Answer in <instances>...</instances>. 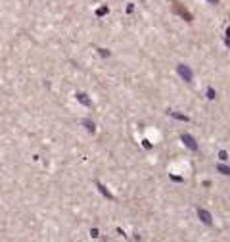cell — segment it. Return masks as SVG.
Segmentation results:
<instances>
[{
	"instance_id": "1",
	"label": "cell",
	"mask_w": 230,
	"mask_h": 242,
	"mask_svg": "<svg viewBox=\"0 0 230 242\" xmlns=\"http://www.w3.org/2000/svg\"><path fill=\"white\" fill-rule=\"evenodd\" d=\"M182 138L186 140V144H188V146H190V148H196V142H194V138H190V136H186V134H184V136H182Z\"/></svg>"
},
{
	"instance_id": "2",
	"label": "cell",
	"mask_w": 230,
	"mask_h": 242,
	"mask_svg": "<svg viewBox=\"0 0 230 242\" xmlns=\"http://www.w3.org/2000/svg\"><path fill=\"white\" fill-rule=\"evenodd\" d=\"M179 71L186 77V79H190V73H188V69H186V67H182V65H180V67H179Z\"/></svg>"
},
{
	"instance_id": "3",
	"label": "cell",
	"mask_w": 230,
	"mask_h": 242,
	"mask_svg": "<svg viewBox=\"0 0 230 242\" xmlns=\"http://www.w3.org/2000/svg\"><path fill=\"white\" fill-rule=\"evenodd\" d=\"M211 2H213V4H215V2H217V0H211Z\"/></svg>"
}]
</instances>
